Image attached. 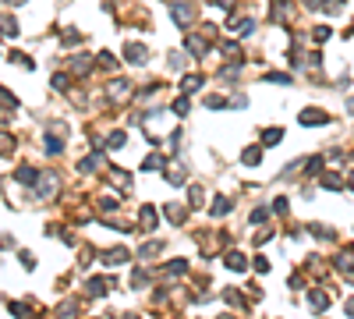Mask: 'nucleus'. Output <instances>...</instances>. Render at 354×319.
Returning a JSON list of instances; mask_svg holds the SVG:
<instances>
[{
    "mask_svg": "<svg viewBox=\"0 0 354 319\" xmlns=\"http://www.w3.org/2000/svg\"><path fill=\"white\" fill-rule=\"evenodd\" d=\"M298 121H301V124H308V128H315V124H330V117L322 114V110H315V106L301 110V114H298Z\"/></svg>",
    "mask_w": 354,
    "mask_h": 319,
    "instance_id": "nucleus-1",
    "label": "nucleus"
},
{
    "mask_svg": "<svg viewBox=\"0 0 354 319\" xmlns=\"http://www.w3.org/2000/svg\"><path fill=\"white\" fill-rule=\"evenodd\" d=\"M124 57L131 60V64H142L145 57H149V50L142 47V43H128V50H124Z\"/></svg>",
    "mask_w": 354,
    "mask_h": 319,
    "instance_id": "nucleus-2",
    "label": "nucleus"
},
{
    "mask_svg": "<svg viewBox=\"0 0 354 319\" xmlns=\"http://www.w3.org/2000/svg\"><path fill=\"white\" fill-rule=\"evenodd\" d=\"M39 181H43V185H39V188H36V192H39V195H43V199H50V195H53V192H57V177H39Z\"/></svg>",
    "mask_w": 354,
    "mask_h": 319,
    "instance_id": "nucleus-3",
    "label": "nucleus"
},
{
    "mask_svg": "<svg viewBox=\"0 0 354 319\" xmlns=\"http://www.w3.org/2000/svg\"><path fill=\"white\" fill-rule=\"evenodd\" d=\"M308 305H312L315 312H319V309H326V305H330V294H322V291H312V298H308Z\"/></svg>",
    "mask_w": 354,
    "mask_h": 319,
    "instance_id": "nucleus-4",
    "label": "nucleus"
},
{
    "mask_svg": "<svg viewBox=\"0 0 354 319\" xmlns=\"http://www.w3.org/2000/svg\"><path fill=\"white\" fill-rule=\"evenodd\" d=\"M336 270L351 273V270H354V252H340V259H336Z\"/></svg>",
    "mask_w": 354,
    "mask_h": 319,
    "instance_id": "nucleus-5",
    "label": "nucleus"
},
{
    "mask_svg": "<svg viewBox=\"0 0 354 319\" xmlns=\"http://www.w3.org/2000/svg\"><path fill=\"white\" fill-rule=\"evenodd\" d=\"M167 181H170V185H184V174H181V167H177V163L167 167Z\"/></svg>",
    "mask_w": 354,
    "mask_h": 319,
    "instance_id": "nucleus-6",
    "label": "nucleus"
},
{
    "mask_svg": "<svg viewBox=\"0 0 354 319\" xmlns=\"http://www.w3.org/2000/svg\"><path fill=\"white\" fill-rule=\"evenodd\" d=\"M142 227H145V231H153V227H156V209L153 206L142 209Z\"/></svg>",
    "mask_w": 354,
    "mask_h": 319,
    "instance_id": "nucleus-7",
    "label": "nucleus"
},
{
    "mask_svg": "<svg viewBox=\"0 0 354 319\" xmlns=\"http://www.w3.org/2000/svg\"><path fill=\"white\" fill-rule=\"evenodd\" d=\"M188 50L195 53V57H202V53H205V43H202V36H188Z\"/></svg>",
    "mask_w": 354,
    "mask_h": 319,
    "instance_id": "nucleus-8",
    "label": "nucleus"
},
{
    "mask_svg": "<svg viewBox=\"0 0 354 319\" xmlns=\"http://www.w3.org/2000/svg\"><path fill=\"white\" fill-rule=\"evenodd\" d=\"M241 160H244L248 167H255V163L262 160V149H259V146H252V149H244V156H241Z\"/></svg>",
    "mask_w": 354,
    "mask_h": 319,
    "instance_id": "nucleus-9",
    "label": "nucleus"
},
{
    "mask_svg": "<svg viewBox=\"0 0 354 319\" xmlns=\"http://www.w3.org/2000/svg\"><path fill=\"white\" fill-rule=\"evenodd\" d=\"M227 266H230V270H244L248 263H244V255H241V252H227Z\"/></svg>",
    "mask_w": 354,
    "mask_h": 319,
    "instance_id": "nucleus-10",
    "label": "nucleus"
},
{
    "mask_svg": "<svg viewBox=\"0 0 354 319\" xmlns=\"http://www.w3.org/2000/svg\"><path fill=\"white\" fill-rule=\"evenodd\" d=\"M199 85H202V78H199V74H188V78L181 82V93H195Z\"/></svg>",
    "mask_w": 354,
    "mask_h": 319,
    "instance_id": "nucleus-11",
    "label": "nucleus"
},
{
    "mask_svg": "<svg viewBox=\"0 0 354 319\" xmlns=\"http://www.w3.org/2000/svg\"><path fill=\"white\" fill-rule=\"evenodd\" d=\"M124 259H128V252H124V248H113V252L103 255V263H124Z\"/></svg>",
    "mask_w": 354,
    "mask_h": 319,
    "instance_id": "nucleus-12",
    "label": "nucleus"
},
{
    "mask_svg": "<svg viewBox=\"0 0 354 319\" xmlns=\"http://www.w3.org/2000/svg\"><path fill=\"white\" fill-rule=\"evenodd\" d=\"M18 181H22V185H32V181H39V177H36L32 167H22V171H18Z\"/></svg>",
    "mask_w": 354,
    "mask_h": 319,
    "instance_id": "nucleus-13",
    "label": "nucleus"
},
{
    "mask_svg": "<svg viewBox=\"0 0 354 319\" xmlns=\"http://www.w3.org/2000/svg\"><path fill=\"white\" fill-rule=\"evenodd\" d=\"M128 93H131V85H128V82H113V85H110V96H117V99L128 96Z\"/></svg>",
    "mask_w": 354,
    "mask_h": 319,
    "instance_id": "nucleus-14",
    "label": "nucleus"
},
{
    "mask_svg": "<svg viewBox=\"0 0 354 319\" xmlns=\"http://www.w3.org/2000/svg\"><path fill=\"white\" fill-rule=\"evenodd\" d=\"M280 139H284V131H280V128H273V131H262V142H266V146H273V142H280Z\"/></svg>",
    "mask_w": 354,
    "mask_h": 319,
    "instance_id": "nucleus-15",
    "label": "nucleus"
},
{
    "mask_svg": "<svg viewBox=\"0 0 354 319\" xmlns=\"http://www.w3.org/2000/svg\"><path fill=\"white\" fill-rule=\"evenodd\" d=\"M322 188L336 192V188H344V185H340V177H336V174H326V177H322Z\"/></svg>",
    "mask_w": 354,
    "mask_h": 319,
    "instance_id": "nucleus-16",
    "label": "nucleus"
},
{
    "mask_svg": "<svg viewBox=\"0 0 354 319\" xmlns=\"http://www.w3.org/2000/svg\"><path fill=\"white\" fill-rule=\"evenodd\" d=\"M213 213H216V217H223V213H230V199H216V202H213Z\"/></svg>",
    "mask_w": 354,
    "mask_h": 319,
    "instance_id": "nucleus-17",
    "label": "nucleus"
},
{
    "mask_svg": "<svg viewBox=\"0 0 354 319\" xmlns=\"http://www.w3.org/2000/svg\"><path fill=\"white\" fill-rule=\"evenodd\" d=\"M107 287H110V280H88V291H92V294H103Z\"/></svg>",
    "mask_w": 354,
    "mask_h": 319,
    "instance_id": "nucleus-18",
    "label": "nucleus"
},
{
    "mask_svg": "<svg viewBox=\"0 0 354 319\" xmlns=\"http://www.w3.org/2000/svg\"><path fill=\"white\" fill-rule=\"evenodd\" d=\"M88 64H92L88 57H75V64H71V68H75L78 74H85V71H88Z\"/></svg>",
    "mask_w": 354,
    "mask_h": 319,
    "instance_id": "nucleus-19",
    "label": "nucleus"
},
{
    "mask_svg": "<svg viewBox=\"0 0 354 319\" xmlns=\"http://www.w3.org/2000/svg\"><path fill=\"white\" fill-rule=\"evenodd\" d=\"M174 18L184 25V22H191V18H195V14H191V11H184V7H174Z\"/></svg>",
    "mask_w": 354,
    "mask_h": 319,
    "instance_id": "nucleus-20",
    "label": "nucleus"
},
{
    "mask_svg": "<svg viewBox=\"0 0 354 319\" xmlns=\"http://www.w3.org/2000/svg\"><path fill=\"white\" fill-rule=\"evenodd\" d=\"M167 217H170L174 223H181V220H184V213H181V206H167Z\"/></svg>",
    "mask_w": 354,
    "mask_h": 319,
    "instance_id": "nucleus-21",
    "label": "nucleus"
},
{
    "mask_svg": "<svg viewBox=\"0 0 354 319\" xmlns=\"http://www.w3.org/2000/svg\"><path fill=\"white\" fill-rule=\"evenodd\" d=\"M11 316H18V319H25V316H28V309H25V305H14V301H11Z\"/></svg>",
    "mask_w": 354,
    "mask_h": 319,
    "instance_id": "nucleus-22",
    "label": "nucleus"
},
{
    "mask_svg": "<svg viewBox=\"0 0 354 319\" xmlns=\"http://www.w3.org/2000/svg\"><path fill=\"white\" fill-rule=\"evenodd\" d=\"M110 146H113V149L124 146V131H113V135H110Z\"/></svg>",
    "mask_w": 354,
    "mask_h": 319,
    "instance_id": "nucleus-23",
    "label": "nucleus"
},
{
    "mask_svg": "<svg viewBox=\"0 0 354 319\" xmlns=\"http://www.w3.org/2000/svg\"><path fill=\"white\" fill-rule=\"evenodd\" d=\"M159 163H163V160H159V156H149V160H145L142 167H145V171H156V167H159Z\"/></svg>",
    "mask_w": 354,
    "mask_h": 319,
    "instance_id": "nucleus-24",
    "label": "nucleus"
},
{
    "mask_svg": "<svg viewBox=\"0 0 354 319\" xmlns=\"http://www.w3.org/2000/svg\"><path fill=\"white\" fill-rule=\"evenodd\" d=\"M330 39V28H315V43H326Z\"/></svg>",
    "mask_w": 354,
    "mask_h": 319,
    "instance_id": "nucleus-25",
    "label": "nucleus"
},
{
    "mask_svg": "<svg viewBox=\"0 0 354 319\" xmlns=\"http://www.w3.org/2000/svg\"><path fill=\"white\" fill-rule=\"evenodd\" d=\"M266 217H269V213H266V209H255V213H252V223H262Z\"/></svg>",
    "mask_w": 354,
    "mask_h": 319,
    "instance_id": "nucleus-26",
    "label": "nucleus"
},
{
    "mask_svg": "<svg viewBox=\"0 0 354 319\" xmlns=\"http://www.w3.org/2000/svg\"><path fill=\"white\" fill-rule=\"evenodd\" d=\"M255 270L259 273H269V259H255Z\"/></svg>",
    "mask_w": 354,
    "mask_h": 319,
    "instance_id": "nucleus-27",
    "label": "nucleus"
},
{
    "mask_svg": "<svg viewBox=\"0 0 354 319\" xmlns=\"http://www.w3.org/2000/svg\"><path fill=\"white\" fill-rule=\"evenodd\" d=\"M347 188H351V192H354V171H351V177H347Z\"/></svg>",
    "mask_w": 354,
    "mask_h": 319,
    "instance_id": "nucleus-28",
    "label": "nucleus"
},
{
    "mask_svg": "<svg viewBox=\"0 0 354 319\" xmlns=\"http://www.w3.org/2000/svg\"><path fill=\"white\" fill-rule=\"evenodd\" d=\"M347 312H351V316H354V298H351V301H347Z\"/></svg>",
    "mask_w": 354,
    "mask_h": 319,
    "instance_id": "nucleus-29",
    "label": "nucleus"
},
{
    "mask_svg": "<svg viewBox=\"0 0 354 319\" xmlns=\"http://www.w3.org/2000/svg\"><path fill=\"white\" fill-rule=\"evenodd\" d=\"M7 4H25V0H7Z\"/></svg>",
    "mask_w": 354,
    "mask_h": 319,
    "instance_id": "nucleus-30",
    "label": "nucleus"
},
{
    "mask_svg": "<svg viewBox=\"0 0 354 319\" xmlns=\"http://www.w3.org/2000/svg\"><path fill=\"white\" fill-rule=\"evenodd\" d=\"M124 319H135V316H124Z\"/></svg>",
    "mask_w": 354,
    "mask_h": 319,
    "instance_id": "nucleus-31",
    "label": "nucleus"
}]
</instances>
